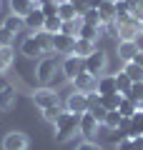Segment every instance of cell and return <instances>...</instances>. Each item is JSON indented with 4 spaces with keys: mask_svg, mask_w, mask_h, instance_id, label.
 Instances as JSON below:
<instances>
[{
    "mask_svg": "<svg viewBox=\"0 0 143 150\" xmlns=\"http://www.w3.org/2000/svg\"><path fill=\"white\" fill-rule=\"evenodd\" d=\"M78 130H80V115L65 110L63 115H60V120L55 123V140H58V143H68Z\"/></svg>",
    "mask_w": 143,
    "mask_h": 150,
    "instance_id": "1",
    "label": "cell"
},
{
    "mask_svg": "<svg viewBox=\"0 0 143 150\" xmlns=\"http://www.w3.org/2000/svg\"><path fill=\"white\" fill-rule=\"evenodd\" d=\"M58 70H60V65H58V60H55L53 55H43L35 63V80L40 83V85H50V80L55 78Z\"/></svg>",
    "mask_w": 143,
    "mask_h": 150,
    "instance_id": "2",
    "label": "cell"
},
{
    "mask_svg": "<svg viewBox=\"0 0 143 150\" xmlns=\"http://www.w3.org/2000/svg\"><path fill=\"white\" fill-rule=\"evenodd\" d=\"M83 68H85V73H88V75L101 78V75L108 70V53L95 48V53H90L88 58H83Z\"/></svg>",
    "mask_w": 143,
    "mask_h": 150,
    "instance_id": "3",
    "label": "cell"
},
{
    "mask_svg": "<svg viewBox=\"0 0 143 150\" xmlns=\"http://www.w3.org/2000/svg\"><path fill=\"white\" fill-rule=\"evenodd\" d=\"M116 35H118V40H138L141 38V20L136 15L126 18L123 23L116 25Z\"/></svg>",
    "mask_w": 143,
    "mask_h": 150,
    "instance_id": "4",
    "label": "cell"
},
{
    "mask_svg": "<svg viewBox=\"0 0 143 150\" xmlns=\"http://www.w3.org/2000/svg\"><path fill=\"white\" fill-rule=\"evenodd\" d=\"M58 93L53 90V88H48V85H40L35 88V93H33V105L38 108V110H45V108L50 105H58Z\"/></svg>",
    "mask_w": 143,
    "mask_h": 150,
    "instance_id": "5",
    "label": "cell"
},
{
    "mask_svg": "<svg viewBox=\"0 0 143 150\" xmlns=\"http://www.w3.org/2000/svg\"><path fill=\"white\" fill-rule=\"evenodd\" d=\"M80 73H85V68H83V58H78V55H65L63 63H60V75H63L65 80L73 83Z\"/></svg>",
    "mask_w": 143,
    "mask_h": 150,
    "instance_id": "6",
    "label": "cell"
},
{
    "mask_svg": "<svg viewBox=\"0 0 143 150\" xmlns=\"http://www.w3.org/2000/svg\"><path fill=\"white\" fill-rule=\"evenodd\" d=\"M28 148H30V140L20 130H10L3 138V150H28Z\"/></svg>",
    "mask_w": 143,
    "mask_h": 150,
    "instance_id": "7",
    "label": "cell"
},
{
    "mask_svg": "<svg viewBox=\"0 0 143 150\" xmlns=\"http://www.w3.org/2000/svg\"><path fill=\"white\" fill-rule=\"evenodd\" d=\"M73 50H75V35H65V33L53 35V53H58V55H73Z\"/></svg>",
    "mask_w": 143,
    "mask_h": 150,
    "instance_id": "8",
    "label": "cell"
},
{
    "mask_svg": "<svg viewBox=\"0 0 143 150\" xmlns=\"http://www.w3.org/2000/svg\"><path fill=\"white\" fill-rule=\"evenodd\" d=\"M65 110H68V112H75V115L88 112V100H85V93L73 90L68 98H65Z\"/></svg>",
    "mask_w": 143,
    "mask_h": 150,
    "instance_id": "9",
    "label": "cell"
},
{
    "mask_svg": "<svg viewBox=\"0 0 143 150\" xmlns=\"http://www.w3.org/2000/svg\"><path fill=\"white\" fill-rule=\"evenodd\" d=\"M138 53H141V43H138V40H118V58H121L123 63L136 60Z\"/></svg>",
    "mask_w": 143,
    "mask_h": 150,
    "instance_id": "10",
    "label": "cell"
},
{
    "mask_svg": "<svg viewBox=\"0 0 143 150\" xmlns=\"http://www.w3.org/2000/svg\"><path fill=\"white\" fill-rule=\"evenodd\" d=\"M98 128H101V123H98L90 112H83V115H80V130H78V135H83L85 140H93L95 135H98Z\"/></svg>",
    "mask_w": 143,
    "mask_h": 150,
    "instance_id": "11",
    "label": "cell"
},
{
    "mask_svg": "<svg viewBox=\"0 0 143 150\" xmlns=\"http://www.w3.org/2000/svg\"><path fill=\"white\" fill-rule=\"evenodd\" d=\"M20 55H25V58H38V60H40L45 53H43L40 43L35 40V35H28V38H23V43H20Z\"/></svg>",
    "mask_w": 143,
    "mask_h": 150,
    "instance_id": "12",
    "label": "cell"
},
{
    "mask_svg": "<svg viewBox=\"0 0 143 150\" xmlns=\"http://www.w3.org/2000/svg\"><path fill=\"white\" fill-rule=\"evenodd\" d=\"M18 103V93L13 85H3L0 88V112H10Z\"/></svg>",
    "mask_w": 143,
    "mask_h": 150,
    "instance_id": "13",
    "label": "cell"
},
{
    "mask_svg": "<svg viewBox=\"0 0 143 150\" xmlns=\"http://www.w3.org/2000/svg\"><path fill=\"white\" fill-rule=\"evenodd\" d=\"M23 20H25V28H28L30 33H40V30H43V25H45V13H43L40 8H35V10L28 13Z\"/></svg>",
    "mask_w": 143,
    "mask_h": 150,
    "instance_id": "14",
    "label": "cell"
},
{
    "mask_svg": "<svg viewBox=\"0 0 143 150\" xmlns=\"http://www.w3.org/2000/svg\"><path fill=\"white\" fill-rule=\"evenodd\" d=\"M73 85H75L78 93H93L95 88H98V78H93V75H88V73H80L73 80Z\"/></svg>",
    "mask_w": 143,
    "mask_h": 150,
    "instance_id": "15",
    "label": "cell"
},
{
    "mask_svg": "<svg viewBox=\"0 0 143 150\" xmlns=\"http://www.w3.org/2000/svg\"><path fill=\"white\" fill-rule=\"evenodd\" d=\"M35 3L33 0H10V13L13 15H20V18H25L28 13H33L35 10Z\"/></svg>",
    "mask_w": 143,
    "mask_h": 150,
    "instance_id": "16",
    "label": "cell"
},
{
    "mask_svg": "<svg viewBox=\"0 0 143 150\" xmlns=\"http://www.w3.org/2000/svg\"><path fill=\"white\" fill-rule=\"evenodd\" d=\"M90 53H95V43H93V40L75 38V50H73V55H78V58H88Z\"/></svg>",
    "mask_w": 143,
    "mask_h": 150,
    "instance_id": "17",
    "label": "cell"
},
{
    "mask_svg": "<svg viewBox=\"0 0 143 150\" xmlns=\"http://www.w3.org/2000/svg\"><path fill=\"white\" fill-rule=\"evenodd\" d=\"M95 90L101 93V95H113V93H118L116 78H113V75H103V78H98V88H95Z\"/></svg>",
    "mask_w": 143,
    "mask_h": 150,
    "instance_id": "18",
    "label": "cell"
},
{
    "mask_svg": "<svg viewBox=\"0 0 143 150\" xmlns=\"http://www.w3.org/2000/svg\"><path fill=\"white\" fill-rule=\"evenodd\" d=\"M123 73H126L133 83H143V65L136 63V60H131V63L123 65Z\"/></svg>",
    "mask_w": 143,
    "mask_h": 150,
    "instance_id": "19",
    "label": "cell"
},
{
    "mask_svg": "<svg viewBox=\"0 0 143 150\" xmlns=\"http://www.w3.org/2000/svg\"><path fill=\"white\" fill-rule=\"evenodd\" d=\"M58 18L65 23V20H75V18H80V15H78V10H75L73 3L65 0V3H60V5H58Z\"/></svg>",
    "mask_w": 143,
    "mask_h": 150,
    "instance_id": "20",
    "label": "cell"
},
{
    "mask_svg": "<svg viewBox=\"0 0 143 150\" xmlns=\"http://www.w3.org/2000/svg\"><path fill=\"white\" fill-rule=\"evenodd\" d=\"M63 112H65V105H60V103H58V105H50V108H45V110H43V120L55 125V123L60 120V115H63Z\"/></svg>",
    "mask_w": 143,
    "mask_h": 150,
    "instance_id": "21",
    "label": "cell"
},
{
    "mask_svg": "<svg viewBox=\"0 0 143 150\" xmlns=\"http://www.w3.org/2000/svg\"><path fill=\"white\" fill-rule=\"evenodd\" d=\"M113 78H116V88H118V93H121V95L126 98L128 93H131V88H133V80L128 78L126 73H123V70H121V73H116Z\"/></svg>",
    "mask_w": 143,
    "mask_h": 150,
    "instance_id": "22",
    "label": "cell"
},
{
    "mask_svg": "<svg viewBox=\"0 0 143 150\" xmlns=\"http://www.w3.org/2000/svg\"><path fill=\"white\" fill-rule=\"evenodd\" d=\"M3 28H8L10 33H15V35H18V33L25 28V20H23L20 15H13V13H10V15H5V20H3Z\"/></svg>",
    "mask_w": 143,
    "mask_h": 150,
    "instance_id": "23",
    "label": "cell"
},
{
    "mask_svg": "<svg viewBox=\"0 0 143 150\" xmlns=\"http://www.w3.org/2000/svg\"><path fill=\"white\" fill-rule=\"evenodd\" d=\"M78 38H85V40H93V43H95V40L101 38V28L83 23V25H80V30H78Z\"/></svg>",
    "mask_w": 143,
    "mask_h": 150,
    "instance_id": "24",
    "label": "cell"
},
{
    "mask_svg": "<svg viewBox=\"0 0 143 150\" xmlns=\"http://www.w3.org/2000/svg\"><path fill=\"white\" fill-rule=\"evenodd\" d=\"M33 35H35V40L40 43V48H43V53H45V55L53 53V35H50V33L40 30V33H33Z\"/></svg>",
    "mask_w": 143,
    "mask_h": 150,
    "instance_id": "25",
    "label": "cell"
},
{
    "mask_svg": "<svg viewBox=\"0 0 143 150\" xmlns=\"http://www.w3.org/2000/svg\"><path fill=\"white\" fill-rule=\"evenodd\" d=\"M43 30H45V33H50V35H58V33H63V20H60L58 15L45 18V25H43Z\"/></svg>",
    "mask_w": 143,
    "mask_h": 150,
    "instance_id": "26",
    "label": "cell"
},
{
    "mask_svg": "<svg viewBox=\"0 0 143 150\" xmlns=\"http://www.w3.org/2000/svg\"><path fill=\"white\" fill-rule=\"evenodd\" d=\"M121 123H123V115H121V112H118V110H108L103 125H106L108 130H118V128H121Z\"/></svg>",
    "mask_w": 143,
    "mask_h": 150,
    "instance_id": "27",
    "label": "cell"
},
{
    "mask_svg": "<svg viewBox=\"0 0 143 150\" xmlns=\"http://www.w3.org/2000/svg\"><path fill=\"white\" fill-rule=\"evenodd\" d=\"M136 110H138V105L131 100V98H123L121 105H118V112H121L123 118H133V115H136Z\"/></svg>",
    "mask_w": 143,
    "mask_h": 150,
    "instance_id": "28",
    "label": "cell"
},
{
    "mask_svg": "<svg viewBox=\"0 0 143 150\" xmlns=\"http://www.w3.org/2000/svg\"><path fill=\"white\" fill-rule=\"evenodd\" d=\"M121 100H123L121 93H113V95H103V98H101V105L106 108V110H118Z\"/></svg>",
    "mask_w": 143,
    "mask_h": 150,
    "instance_id": "29",
    "label": "cell"
},
{
    "mask_svg": "<svg viewBox=\"0 0 143 150\" xmlns=\"http://www.w3.org/2000/svg\"><path fill=\"white\" fill-rule=\"evenodd\" d=\"M0 63L8 65V68L15 63V50H13V45H0Z\"/></svg>",
    "mask_w": 143,
    "mask_h": 150,
    "instance_id": "30",
    "label": "cell"
},
{
    "mask_svg": "<svg viewBox=\"0 0 143 150\" xmlns=\"http://www.w3.org/2000/svg\"><path fill=\"white\" fill-rule=\"evenodd\" d=\"M80 25H83V18H75V20H65V23H63V33H65V35H75V38H78Z\"/></svg>",
    "mask_w": 143,
    "mask_h": 150,
    "instance_id": "31",
    "label": "cell"
},
{
    "mask_svg": "<svg viewBox=\"0 0 143 150\" xmlns=\"http://www.w3.org/2000/svg\"><path fill=\"white\" fill-rule=\"evenodd\" d=\"M38 8L45 13V18L58 15V3H55V0H40V3H38Z\"/></svg>",
    "mask_w": 143,
    "mask_h": 150,
    "instance_id": "32",
    "label": "cell"
},
{
    "mask_svg": "<svg viewBox=\"0 0 143 150\" xmlns=\"http://www.w3.org/2000/svg\"><path fill=\"white\" fill-rule=\"evenodd\" d=\"M126 18H131V10H128L126 0H116V25H118V23H123Z\"/></svg>",
    "mask_w": 143,
    "mask_h": 150,
    "instance_id": "33",
    "label": "cell"
},
{
    "mask_svg": "<svg viewBox=\"0 0 143 150\" xmlns=\"http://www.w3.org/2000/svg\"><path fill=\"white\" fill-rule=\"evenodd\" d=\"M83 23H88V25H98V28H103V20H101V13H98V8H90V10L83 15Z\"/></svg>",
    "mask_w": 143,
    "mask_h": 150,
    "instance_id": "34",
    "label": "cell"
},
{
    "mask_svg": "<svg viewBox=\"0 0 143 150\" xmlns=\"http://www.w3.org/2000/svg\"><path fill=\"white\" fill-rule=\"evenodd\" d=\"M126 98H131V100H133V103H136V105H138V103L143 100V83H133L131 93H128Z\"/></svg>",
    "mask_w": 143,
    "mask_h": 150,
    "instance_id": "35",
    "label": "cell"
},
{
    "mask_svg": "<svg viewBox=\"0 0 143 150\" xmlns=\"http://www.w3.org/2000/svg\"><path fill=\"white\" fill-rule=\"evenodd\" d=\"M13 40H15V33H10L8 28L0 25V45H13Z\"/></svg>",
    "mask_w": 143,
    "mask_h": 150,
    "instance_id": "36",
    "label": "cell"
},
{
    "mask_svg": "<svg viewBox=\"0 0 143 150\" xmlns=\"http://www.w3.org/2000/svg\"><path fill=\"white\" fill-rule=\"evenodd\" d=\"M90 115H93V118L95 120H98V123H101L103 125V120H106V115H108V110H106V108H103V105H95V108H90Z\"/></svg>",
    "mask_w": 143,
    "mask_h": 150,
    "instance_id": "37",
    "label": "cell"
},
{
    "mask_svg": "<svg viewBox=\"0 0 143 150\" xmlns=\"http://www.w3.org/2000/svg\"><path fill=\"white\" fill-rule=\"evenodd\" d=\"M101 93H98V90H93V93H85V100H88V110H90V108H95V105H101Z\"/></svg>",
    "mask_w": 143,
    "mask_h": 150,
    "instance_id": "38",
    "label": "cell"
},
{
    "mask_svg": "<svg viewBox=\"0 0 143 150\" xmlns=\"http://www.w3.org/2000/svg\"><path fill=\"white\" fill-rule=\"evenodd\" d=\"M75 150H103V148L95 143V140H83V143L75 145Z\"/></svg>",
    "mask_w": 143,
    "mask_h": 150,
    "instance_id": "39",
    "label": "cell"
},
{
    "mask_svg": "<svg viewBox=\"0 0 143 150\" xmlns=\"http://www.w3.org/2000/svg\"><path fill=\"white\" fill-rule=\"evenodd\" d=\"M116 150H136V143H133V138H128V135H126V138L118 140V148Z\"/></svg>",
    "mask_w": 143,
    "mask_h": 150,
    "instance_id": "40",
    "label": "cell"
},
{
    "mask_svg": "<svg viewBox=\"0 0 143 150\" xmlns=\"http://www.w3.org/2000/svg\"><path fill=\"white\" fill-rule=\"evenodd\" d=\"M133 143H136V150H143V135H136Z\"/></svg>",
    "mask_w": 143,
    "mask_h": 150,
    "instance_id": "41",
    "label": "cell"
},
{
    "mask_svg": "<svg viewBox=\"0 0 143 150\" xmlns=\"http://www.w3.org/2000/svg\"><path fill=\"white\" fill-rule=\"evenodd\" d=\"M103 3H108V0H88V5H90V8H101Z\"/></svg>",
    "mask_w": 143,
    "mask_h": 150,
    "instance_id": "42",
    "label": "cell"
},
{
    "mask_svg": "<svg viewBox=\"0 0 143 150\" xmlns=\"http://www.w3.org/2000/svg\"><path fill=\"white\" fill-rule=\"evenodd\" d=\"M5 70H8V65H3V63H0V75L5 73Z\"/></svg>",
    "mask_w": 143,
    "mask_h": 150,
    "instance_id": "43",
    "label": "cell"
},
{
    "mask_svg": "<svg viewBox=\"0 0 143 150\" xmlns=\"http://www.w3.org/2000/svg\"><path fill=\"white\" fill-rule=\"evenodd\" d=\"M141 35H143V20H141Z\"/></svg>",
    "mask_w": 143,
    "mask_h": 150,
    "instance_id": "44",
    "label": "cell"
}]
</instances>
